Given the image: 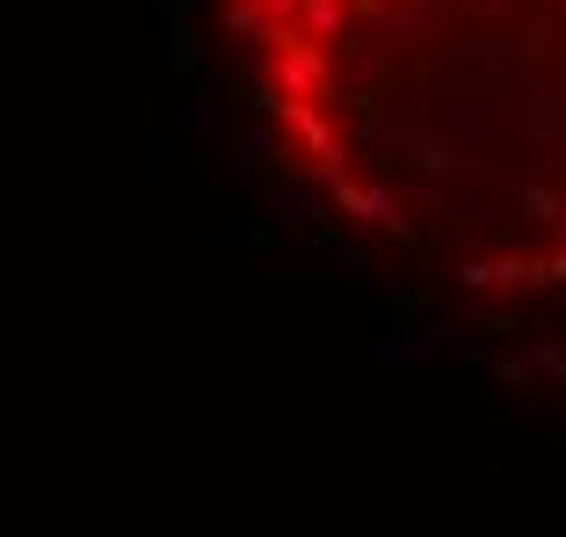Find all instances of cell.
<instances>
[{"label": "cell", "mask_w": 566, "mask_h": 537, "mask_svg": "<svg viewBox=\"0 0 566 537\" xmlns=\"http://www.w3.org/2000/svg\"><path fill=\"white\" fill-rule=\"evenodd\" d=\"M283 175L480 327H566V0H226Z\"/></svg>", "instance_id": "obj_1"}]
</instances>
